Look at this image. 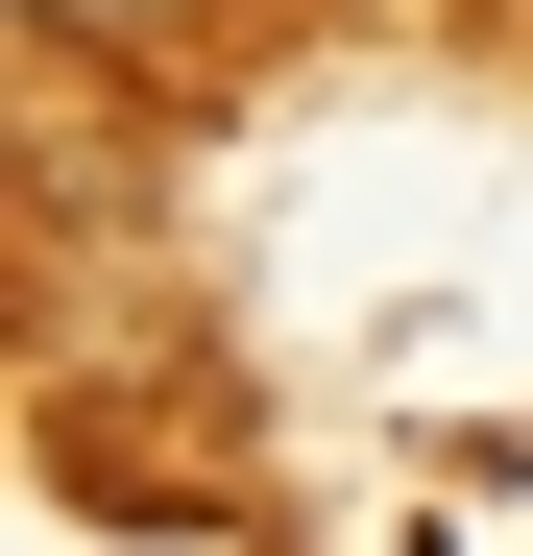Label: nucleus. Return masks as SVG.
I'll use <instances>...</instances> for the list:
<instances>
[{
    "instance_id": "obj_1",
    "label": "nucleus",
    "mask_w": 533,
    "mask_h": 556,
    "mask_svg": "<svg viewBox=\"0 0 533 556\" xmlns=\"http://www.w3.org/2000/svg\"><path fill=\"white\" fill-rule=\"evenodd\" d=\"M49 25H170V0H49Z\"/></svg>"
}]
</instances>
